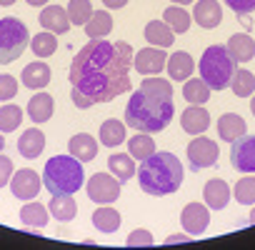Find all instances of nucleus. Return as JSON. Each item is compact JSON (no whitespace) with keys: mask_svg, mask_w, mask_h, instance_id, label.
Masks as SVG:
<instances>
[{"mask_svg":"<svg viewBox=\"0 0 255 250\" xmlns=\"http://www.w3.org/2000/svg\"><path fill=\"white\" fill-rule=\"evenodd\" d=\"M133 48L125 40L108 43L105 38L85 43L70 63L73 105L88 110L98 103H110L130 90Z\"/></svg>","mask_w":255,"mask_h":250,"instance_id":"1","label":"nucleus"},{"mask_svg":"<svg viewBox=\"0 0 255 250\" xmlns=\"http://www.w3.org/2000/svg\"><path fill=\"white\" fill-rule=\"evenodd\" d=\"M175 115L173 85L165 78H145L140 88L128 98L125 123L138 133H160L165 130Z\"/></svg>","mask_w":255,"mask_h":250,"instance_id":"2","label":"nucleus"},{"mask_svg":"<svg viewBox=\"0 0 255 250\" xmlns=\"http://www.w3.org/2000/svg\"><path fill=\"white\" fill-rule=\"evenodd\" d=\"M138 183H140V190L148 193V195H155V198H163V195H173L178 193V188L183 185V163L178 155L163 150V153H153L150 158L140 160V168H138Z\"/></svg>","mask_w":255,"mask_h":250,"instance_id":"3","label":"nucleus"},{"mask_svg":"<svg viewBox=\"0 0 255 250\" xmlns=\"http://www.w3.org/2000/svg\"><path fill=\"white\" fill-rule=\"evenodd\" d=\"M43 185L50 195H73L85 185L83 163L73 155H53L43 168Z\"/></svg>","mask_w":255,"mask_h":250,"instance_id":"4","label":"nucleus"},{"mask_svg":"<svg viewBox=\"0 0 255 250\" xmlns=\"http://www.w3.org/2000/svg\"><path fill=\"white\" fill-rule=\"evenodd\" d=\"M235 68H238V63L230 58V53H228L225 45H210V48H205V53H203V58L198 63L200 78L208 83L210 90L228 88Z\"/></svg>","mask_w":255,"mask_h":250,"instance_id":"5","label":"nucleus"},{"mask_svg":"<svg viewBox=\"0 0 255 250\" xmlns=\"http://www.w3.org/2000/svg\"><path fill=\"white\" fill-rule=\"evenodd\" d=\"M28 25L18 18L0 20V65L18 60L28 48Z\"/></svg>","mask_w":255,"mask_h":250,"instance_id":"6","label":"nucleus"},{"mask_svg":"<svg viewBox=\"0 0 255 250\" xmlns=\"http://www.w3.org/2000/svg\"><path fill=\"white\" fill-rule=\"evenodd\" d=\"M218 155H220V148L215 140L210 138H203V135H195L190 143H188V163H190V170L198 173V170H205V168H213L218 163Z\"/></svg>","mask_w":255,"mask_h":250,"instance_id":"7","label":"nucleus"},{"mask_svg":"<svg viewBox=\"0 0 255 250\" xmlns=\"http://www.w3.org/2000/svg\"><path fill=\"white\" fill-rule=\"evenodd\" d=\"M85 190H88V198H90L93 203H98V205H110V203H115V200L120 198L123 183H120L118 178L108 175V173H95V175H90Z\"/></svg>","mask_w":255,"mask_h":250,"instance_id":"8","label":"nucleus"},{"mask_svg":"<svg viewBox=\"0 0 255 250\" xmlns=\"http://www.w3.org/2000/svg\"><path fill=\"white\" fill-rule=\"evenodd\" d=\"M230 163L238 173H255V135H240L233 140Z\"/></svg>","mask_w":255,"mask_h":250,"instance_id":"9","label":"nucleus"},{"mask_svg":"<svg viewBox=\"0 0 255 250\" xmlns=\"http://www.w3.org/2000/svg\"><path fill=\"white\" fill-rule=\"evenodd\" d=\"M180 223L188 235H203L210 225V208L203 203H188L180 213Z\"/></svg>","mask_w":255,"mask_h":250,"instance_id":"10","label":"nucleus"},{"mask_svg":"<svg viewBox=\"0 0 255 250\" xmlns=\"http://www.w3.org/2000/svg\"><path fill=\"white\" fill-rule=\"evenodd\" d=\"M40 185H43V180L30 168H23V170L13 173V178H10V190L18 200H35V195L40 193Z\"/></svg>","mask_w":255,"mask_h":250,"instance_id":"11","label":"nucleus"},{"mask_svg":"<svg viewBox=\"0 0 255 250\" xmlns=\"http://www.w3.org/2000/svg\"><path fill=\"white\" fill-rule=\"evenodd\" d=\"M165 50L163 48H143L133 55V68L140 73V75H158L163 68H165Z\"/></svg>","mask_w":255,"mask_h":250,"instance_id":"12","label":"nucleus"},{"mask_svg":"<svg viewBox=\"0 0 255 250\" xmlns=\"http://www.w3.org/2000/svg\"><path fill=\"white\" fill-rule=\"evenodd\" d=\"M190 15H193V20H195L200 28L213 30V28H218L220 20H223V8H220L218 0H198Z\"/></svg>","mask_w":255,"mask_h":250,"instance_id":"13","label":"nucleus"},{"mask_svg":"<svg viewBox=\"0 0 255 250\" xmlns=\"http://www.w3.org/2000/svg\"><path fill=\"white\" fill-rule=\"evenodd\" d=\"M180 125L188 135H203L210 128V115L203 105H188L180 115Z\"/></svg>","mask_w":255,"mask_h":250,"instance_id":"14","label":"nucleus"},{"mask_svg":"<svg viewBox=\"0 0 255 250\" xmlns=\"http://www.w3.org/2000/svg\"><path fill=\"white\" fill-rule=\"evenodd\" d=\"M230 198H233V190H230V185H228L225 180H220V178L208 180L205 188H203V200H205V205H208L210 210H223V208L230 203Z\"/></svg>","mask_w":255,"mask_h":250,"instance_id":"15","label":"nucleus"},{"mask_svg":"<svg viewBox=\"0 0 255 250\" xmlns=\"http://www.w3.org/2000/svg\"><path fill=\"white\" fill-rule=\"evenodd\" d=\"M38 20H40L43 30H50V33H55V35H63V33H68V28H70L68 10L60 8V5H48V8H43L40 15H38Z\"/></svg>","mask_w":255,"mask_h":250,"instance_id":"16","label":"nucleus"},{"mask_svg":"<svg viewBox=\"0 0 255 250\" xmlns=\"http://www.w3.org/2000/svg\"><path fill=\"white\" fill-rule=\"evenodd\" d=\"M50 78H53V73H50V68H48L43 60L28 63V65L23 68V73H20L23 85L30 88V90H43V88L50 83Z\"/></svg>","mask_w":255,"mask_h":250,"instance_id":"17","label":"nucleus"},{"mask_svg":"<svg viewBox=\"0 0 255 250\" xmlns=\"http://www.w3.org/2000/svg\"><path fill=\"white\" fill-rule=\"evenodd\" d=\"M228 53L235 63H248L255 58V40L250 38V33H235L228 40Z\"/></svg>","mask_w":255,"mask_h":250,"instance_id":"18","label":"nucleus"},{"mask_svg":"<svg viewBox=\"0 0 255 250\" xmlns=\"http://www.w3.org/2000/svg\"><path fill=\"white\" fill-rule=\"evenodd\" d=\"M245 133H248V125H245L243 115H238V113H225V115H220V120H218V135H220L225 143H233V140H238V138L245 135Z\"/></svg>","mask_w":255,"mask_h":250,"instance_id":"19","label":"nucleus"},{"mask_svg":"<svg viewBox=\"0 0 255 250\" xmlns=\"http://www.w3.org/2000/svg\"><path fill=\"white\" fill-rule=\"evenodd\" d=\"M68 150H70V155L78 158L80 163H90V160H95V155H98V140H95L93 135H88V133H78V135L70 138Z\"/></svg>","mask_w":255,"mask_h":250,"instance_id":"20","label":"nucleus"},{"mask_svg":"<svg viewBox=\"0 0 255 250\" xmlns=\"http://www.w3.org/2000/svg\"><path fill=\"white\" fill-rule=\"evenodd\" d=\"M45 148V135L38 130V128H28L20 138H18V153L25 158V160H35Z\"/></svg>","mask_w":255,"mask_h":250,"instance_id":"21","label":"nucleus"},{"mask_svg":"<svg viewBox=\"0 0 255 250\" xmlns=\"http://www.w3.org/2000/svg\"><path fill=\"white\" fill-rule=\"evenodd\" d=\"M53 110H55V103H53V95L48 93H35L28 100V118L33 123H48L53 118Z\"/></svg>","mask_w":255,"mask_h":250,"instance_id":"22","label":"nucleus"},{"mask_svg":"<svg viewBox=\"0 0 255 250\" xmlns=\"http://www.w3.org/2000/svg\"><path fill=\"white\" fill-rule=\"evenodd\" d=\"M108 168H110V173H113L120 183H128V180L138 173L135 158L128 155V153H113V155L108 158Z\"/></svg>","mask_w":255,"mask_h":250,"instance_id":"23","label":"nucleus"},{"mask_svg":"<svg viewBox=\"0 0 255 250\" xmlns=\"http://www.w3.org/2000/svg\"><path fill=\"white\" fill-rule=\"evenodd\" d=\"M145 40L155 48H170L175 43V33L170 30L165 20H150L145 25Z\"/></svg>","mask_w":255,"mask_h":250,"instance_id":"24","label":"nucleus"},{"mask_svg":"<svg viewBox=\"0 0 255 250\" xmlns=\"http://www.w3.org/2000/svg\"><path fill=\"white\" fill-rule=\"evenodd\" d=\"M193 70H195V63H193V58H190L185 50H178V53H173V55L168 58V75H170L173 80L185 83V80L193 75Z\"/></svg>","mask_w":255,"mask_h":250,"instance_id":"25","label":"nucleus"},{"mask_svg":"<svg viewBox=\"0 0 255 250\" xmlns=\"http://www.w3.org/2000/svg\"><path fill=\"white\" fill-rule=\"evenodd\" d=\"M50 215L60 223H70L75 215H78V203L73 195H53L50 198V205H48Z\"/></svg>","mask_w":255,"mask_h":250,"instance_id":"26","label":"nucleus"},{"mask_svg":"<svg viewBox=\"0 0 255 250\" xmlns=\"http://www.w3.org/2000/svg\"><path fill=\"white\" fill-rule=\"evenodd\" d=\"M83 28H85V35H88L90 40L105 38V35H110V30H113V15H110L108 10H95Z\"/></svg>","mask_w":255,"mask_h":250,"instance_id":"27","label":"nucleus"},{"mask_svg":"<svg viewBox=\"0 0 255 250\" xmlns=\"http://www.w3.org/2000/svg\"><path fill=\"white\" fill-rule=\"evenodd\" d=\"M20 220L25 228H45L50 215H48V208L43 203H35V200H25L23 210H20Z\"/></svg>","mask_w":255,"mask_h":250,"instance_id":"28","label":"nucleus"},{"mask_svg":"<svg viewBox=\"0 0 255 250\" xmlns=\"http://www.w3.org/2000/svg\"><path fill=\"white\" fill-rule=\"evenodd\" d=\"M100 143L105 148H118L120 143H125V123L115 120V118H108L100 125Z\"/></svg>","mask_w":255,"mask_h":250,"instance_id":"29","label":"nucleus"},{"mask_svg":"<svg viewBox=\"0 0 255 250\" xmlns=\"http://www.w3.org/2000/svg\"><path fill=\"white\" fill-rule=\"evenodd\" d=\"M183 98L190 105H203V103L210 100V88L203 78H188L185 85H183Z\"/></svg>","mask_w":255,"mask_h":250,"instance_id":"30","label":"nucleus"},{"mask_svg":"<svg viewBox=\"0 0 255 250\" xmlns=\"http://www.w3.org/2000/svg\"><path fill=\"white\" fill-rule=\"evenodd\" d=\"M93 225H95V230L110 235V233H115V230L120 228V213H118L115 208L100 205V208L93 213Z\"/></svg>","mask_w":255,"mask_h":250,"instance_id":"31","label":"nucleus"},{"mask_svg":"<svg viewBox=\"0 0 255 250\" xmlns=\"http://www.w3.org/2000/svg\"><path fill=\"white\" fill-rule=\"evenodd\" d=\"M163 20L170 25L173 33H188L190 30V23H193V15H188V10L183 5H170L163 10Z\"/></svg>","mask_w":255,"mask_h":250,"instance_id":"32","label":"nucleus"},{"mask_svg":"<svg viewBox=\"0 0 255 250\" xmlns=\"http://www.w3.org/2000/svg\"><path fill=\"white\" fill-rule=\"evenodd\" d=\"M30 50H33V55H38L40 60H43V58H50V55L58 50V35L50 33V30H43V33L33 35Z\"/></svg>","mask_w":255,"mask_h":250,"instance_id":"33","label":"nucleus"},{"mask_svg":"<svg viewBox=\"0 0 255 250\" xmlns=\"http://www.w3.org/2000/svg\"><path fill=\"white\" fill-rule=\"evenodd\" d=\"M230 88L238 98H248L255 93V75L248 68H235V73L230 78Z\"/></svg>","mask_w":255,"mask_h":250,"instance_id":"34","label":"nucleus"},{"mask_svg":"<svg viewBox=\"0 0 255 250\" xmlns=\"http://www.w3.org/2000/svg\"><path fill=\"white\" fill-rule=\"evenodd\" d=\"M128 153H130L135 160H145L155 153V140L150 138V133L133 135L130 140H128Z\"/></svg>","mask_w":255,"mask_h":250,"instance_id":"35","label":"nucleus"},{"mask_svg":"<svg viewBox=\"0 0 255 250\" xmlns=\"http://www.w3.org/2000/svg\"><path fill=\"white\" fill-rule=\"evenodd\" d=\"M23 123V110L18 105H3L0 108V133H13Z\"/></svg>","mask_w":255,"mask_h":250,"instance_id":"36","label":"nucleus"},{"mask_svg":"<svg viewBox=\"0 0 255 250\" xmlns=\"http://www.w3.org/2000/svg\"><path fill=\"white\" fill-rule=\"evenodd\" d=\"M93 5L90 0H70L68 3V18H70V25H85L93 15Z\"/></svg>","mask_w":255,"mask_h":250,"instance_id":"37","label":"nucleus"},{"mask_svg":"<svg viewBox=\"0 0 255 250\" xmlns=\"http://www.w3.org/2000/svg\"><path fill=\"white\" fill-rule=\"evenodd\" d=\"M233 198L240 205H255V175L240 178L235 183V188H233Z\"/></svg>","mask_w":255,"mask_h":250,"instance_id":"38","label":"nucleus"},{"mask_svg":"<svg viewBox=\"0 0 255 250\" xmlns=\"http://www.w3.org/2000/svg\"><path fill=\"white\" fill-rule=\"evenodd\" d=\"M125 245L128 248H150L153 245V233L145 230V228H138L125 238Z\"/></svg>","mask_w":255,"mask_h":250,"instance_id":"39","label":"nucleus"},{"mask_svg":"<svg viewBox=\"0 0 255 250\" xmlns=\"http://www.w3.org/2000/svg\"><path fill=\"white\" fill-rule=\"evenodd\" d=\"M18 95V80L13 75H0V100L8 103Z\"/></svg>","mask_w":255,"mask_h":250,"instance_id":"40","label":"nucleus"},{"mask_svg":"<svg viewBox=\"0 0 255 250\" xmlns=\"http://www.w3.org/2000/svg\"><path fill=\"white\" fill-rule=\"evenodd\" d=\"M225 5L235 15H250V13H255V0H225Z\"/></svg>","mask_w":255,"mask_h":250,"instance_id":"41","label":"nucleus"},{"mask_svg":"<svg viewBox=\"0 0 255 250\" xmlns=\"http://www.w3.org/2000/svg\"><path fill=\"white\" fill-rule=\"evenodd\" d=\"M13 178V160L8 155H0V188H5Z\"/></svg>","mask_w":255,"mask_h":250,"instance_id":"42","label":"nucleus"},{"mask_svg":"<svg viewBox=\"0 0 255 250\" xmlns=\"http://www.w3.org/2000/svg\"><path fill=\"white\" fill-rule=\"evenodd\" d=\"M193 235H188V233H178V235H168L165 238V245H173V243H188Z\"/></svg>","mask_w":255,"mask_h":250,"instance_id":"43","label":"nucleus"},{"mask_svg":"<svg viewBox=\"0 0 255 250\" xmlns=\"http://www.w3.org/2000/svg\"><path fill=\"white\" fill-rule=\"evenodd\" d=\"M103 5H105L108 10H120V8L128 5V0H103Z\"/></svg>","mask_w":255,"mask_h":250,"instance_id":"44","label":"nucleus"},{"mask_svg":"<svg viewBox=\"0 0 255 250\" xmlns=\"http://www.w3.org/2000/svg\"><path fill=\"white\" fill-rule=\"evenodd\" d=\"M28 5H35V8H43V5H48V0H25Z\"/></svg>","mask_w":255,"mask_h":250,"instance_id":"45","label":"nucleus"},{"mask_svg":"<svg viewBox=\"0 0 255 250\" xmlns=\"http://www.w3.org/2000/svg\"><path fill=\"white\" fill-rule=\"evenodd\" d=\"M170 3H175V5H190V3H195V0H170Z\"/></svg>","mask_w":255,"mask_h":250,"instance_id":"46","label":"nucleus"},{"mask_svg":"<svg viewBox=\"0 0 255 250\" xmlns=\"http://www.w3.org/2000/svg\"><path fill=\"white\" fill-rule=\"evenodd\" d=\"M248 223H250V225H255V208H253V213H250V218H248Z\"/></svg>","mask_w":255,"mask_h":250,"instance_id":"47","label":"nucleus"},{"mask_svg":"<svg viewBox=\"0 0 255 250\" xmlns=\"http://www.w3.org/2000/svg\"><path fill=\"white\" fill-rule=\"evenodd\" d=\"M250 110H253V115H255V93H253V98H250Z\"/></svg>","mask_w":255,"mask_h":250,"instance_id":"48","label":"nucleus"},{"mask_svg":"<svg viewBox=\"0 0 255 250\" xmlns=\"http://www.w3.org/2000/svg\"><path fill=\"white\" fill-rule=\"evenodd\" d=\"M13 3H15V0H0V5H5V8H8V5H13Z\"/></svg>","mask_w":255,"mask_h":250,"instance_id":"49","label":"nucleus"},{"mask_svg":"<svg viewBox=\"0 0 255 250\" xmlns=\"http://www.w3.org/2000/svg\"><path fill=\"white\" fill-rule=\"evenodd\" d=\"M3 148H5V138L0 135V153H3Z\"/></svg>","mask_w":255,"mask_h":250,"instance_id":"50","label":"nucleus"}]
</instances>
